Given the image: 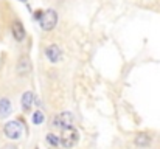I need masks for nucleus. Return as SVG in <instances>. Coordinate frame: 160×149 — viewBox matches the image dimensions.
<instances>
[{
    "instance_id": "nucleus-1",
    "label": "nucleus",
    "mask_w": 160,
    "mask_h": 149,
    "mask_svg": "<svg viewBox=\"0 0 160 149\" xmlns=\"http://www.w3.org/2000/svg\"><path fill=\"white\" fill-rule=\"evenodd\" d=\"M78 140H79V134H78V131L73 126L62 129V134L59 137V142H61V145L64 148H73L78 143Z\"/></svg>"
},
{
    "instance_id": "nucleus-2",
    "label": "nucleus",
    "mask_w": 160,
    "mask_h": 149,
    "mask_svg": "<svg viewBox=\"0 0 160 149\" xmlns=\"http://www.w3.org/2000/svg\"><path fill=\"white\" fill-rule=\"evenodd\" d=\"M39 23H41V28L45 30V31L53 30L54 27H56V23H58V14H56V11L54 9L44 11L41 14V17H39Z\"/></svg>"
},
{
    "instance_id": "nucleus-3",
    "label": "nucleus",
    "mask_w": 160,
    "mask_h": 149,
    "mask_svg": "<svg viewBox=\"0 0 160 149\" xmlns=\"http://www.w3.org/2000/svg\"><path fill=\"white\" fill-rule=\"evenodd\" d=\"M3 132H5V135H6L8 138H11V140H19V138L22 137V134H23V126H22L19 121H9V123L5 124Z\"/></svg>"
},
{
    "instance_id": "nucleus-4",
    "label": "nucleus",
    "mask_w": 160,
    "mask_h": 149,
    "mask_svg": "<svg viewBox=\"0 0 160 149\" xmlns=\"http://www.w3.org/2000/svg\"><path fill=\"white\" fill-rule=\"evenodd\" d=\"M72 124H73V117L70 112H62L54 118V126H58V127L65 129V127H70Z\"/></svg>"
},
{
    "instance_id": "nucleus-5",
    "label": "nucleus",
    "mask_w": 160,
    "mask_h": 149,
    "mask_svg": "<svg viewBox=\"0 0 160 149\" xmlns=\"http://www.w3.org/2000/svg\"><path fill=\"white\" fill-rule=\"evenodd\" d=\"M16 70H17V73L22 75V76L28 75V73L31 72V62H30V57H28V56H22V57L19 59V62H17Z\"/></svg>"
},
{
    "instance_id": "nucleus-6",
    "label": "nucleus",
    "mask_w": 160,
    "mask_h": 149,
    "mask_svg": "<svg viewBox=\"0 0 160 149\" xmlns=\"http://www.w3.org/2000/svg\"><path fill=\"white\" fill-rule=\"evenodd\" d=\"M45 54H47V57H48L52 62H59L61 57H62V51H61V48H59L58 45H54V44L50 45V47H47Z\"/></svg>"
},
{
    "instance_id": "nucleus-7",
    "label": "nucleus",
    "mask_w": 160,
    "mask_h": 149,
    "mask_svg": "<svg viewBox=\"0 0 160 149\" xmlns=\"http://www.w3.org/2000/svg\"><path fill=\"white\" fill-rule=\"evenodd\" d=\"M11 31H12V36H14V39L17 42H22L25 39V30H23L20 22H14L12 27H11Z\"/></svg>"
},
{
    "instance_id": "nucleus-8",
    "label": "nucleus",
    "mask_w": 160,
    "mask_h": 149,
    "mask_svg": "<svg viewBox=\"0 0 160 149\" xmlns=\"http://www.w3.org/2000/svg\"><path fill=\"white\" fill-rule=\"evenodd\" d=\"M33 101H34V95H33L31 92H25V93L22 95V107H23L25 112H28V110L31 109Z\"/></svg>"
},
{
    "instance_id": "nucleus-9",
    "label": "nucleus",
    "mask_w": 160,
    "mask_h": 149,
    "mask_svg": "<svg viewBox=\"0 0 160 149\" xmlns=\"http://www.w3.org/2000/svg\"><path fill=\"white\" fill-rule=\"evenodd\" d=\"M135 145L137 146H140V148H145V146H148L149 143H151V137L148 135V134H138L137 137H135Z\"/></svg>"
},
{
    "instance_id": "nucleus-10",
    "label": "nucleus",
    "mask_w": 160,
    "mask_h": 149,
    "mask_svg": "<svg viewBox=\"0 0 160 149\" xmlns=\"http://www.w3.org/2000/svg\"><path fill=\"white\" fill-rule=\"evenodd\" d=\"M9 112H11V102H9V99L2 98L0 99V117H6V115H9Z\"/></svg>"
},
{
    "instance_id": "nucleus-11",
    "label": "nucleus",
    "mask_w": 160,
    "mask_h": 149,
    "mask_svg": "<svg viewBox=\"0 0 160 149\" xmlns=\"http://www.w3.org/2000/svg\"><path fill=\"white\" fill-rule=\"evenodd\" d=\"M45 140H47L52 146H58V145H59V137H56L54 134H48Z\"/></svg>"
},
{
    "instance_id": "nucleus-12",
    "label": "nucleus",
    "mask_w": 160,
    "mask_h": 149,
    "mask_svg": "<svg viewBox=\"0 0 160 149\" xmlns=\"http://www.w3.org/2000/svg\"><path fill=\"white\" fill-rule=\"evenodd\" d=\"M44 121V115H42V112H34V115H33V123L34 124H41Z\"/></svg>"
},
{
    "instance_id": "nucleus-13",
    "label": "nucleus",
    "mask_w": 160,
    "mask_h": 149,
    "mask_svg": "<svg viewBox=\"0 0 160 149\" xmlns=\"http://www.w3.org/2000/svg\"><path fill=\"white\" fill-rule=\"evenodd\" d=\"M3 149H17V148H16L14 145H6V146H5Z\"/></svg>"
}]
</instances>
